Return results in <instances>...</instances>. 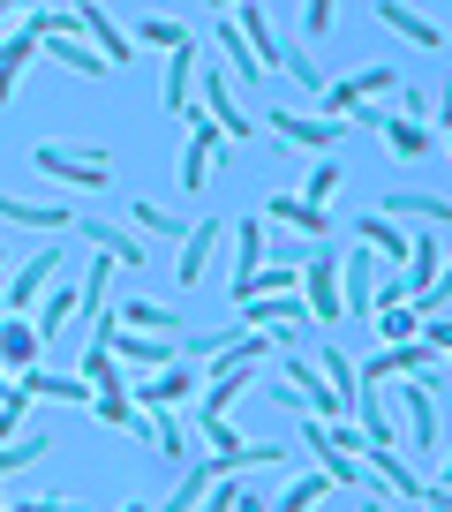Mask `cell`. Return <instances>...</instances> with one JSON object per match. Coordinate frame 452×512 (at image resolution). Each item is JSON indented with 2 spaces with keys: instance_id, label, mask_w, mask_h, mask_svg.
<instances>
[{
  "instance_id": "1",
  "label": "cell",
  "mask_w": 452,
  "mask_h": 512,
  "mask_svg": "<svg viewBox=\"0 0 452 512\" xmlns=\"http://www.w3.org/2000/svg\"><path fill=\"white\" fill-rule=\"evenodd\" d=\"M31 166H38V174H53V181H68V189H91V196L113 181L106 151H91V159H83L76 144H31Z\"/></svg>"
},
{
  "instance_id": "2",
  "label": "cell",
  "mask_w": 452,
  "mask_h": 512,
  "mask_svg": "<svg viewBox=\"0 0 452 512\" xmlns=\"http://www.w3.org/2000/svg\"><path fill=\"white\" fill-rule=\"evenodd\" d=\"M294 294H302V309H309V324H324L332 332L339 324V264H332V249H317L302 264V279H294Z\"/></svg>"
},
{
  "instance_id": "3",
  "label": "cell",
  "mask_w": 452,
  "mask_h": 512,
  "mask_svg": "<svg viewBox=\"0 0 452 512\" xmlns=\"http://www.w3.org/2000/svg\"><path fill=\"white\" fill-rule=\"evenodd\" d=\"M53 272H68L61 241H46L23 272H8V309H16V317H31V302H46V294H53Z\"/></svg>"
},
{
  "instance_id": "4",
  "label": "cell",
  "mask_w": 452,
  "mask_h": 512,
  "mask_svg": "<svg viewBox=\"0 0 452 512\" xmlns=\"http://www.w3.org/2000/svg\"><path fill=\"white\" fill-rule=\"evenodd\" d=\"M400 407H407V445L430 460L437 452V377H400Z\"/></svg>"
},
{
  "instance_id": "5",
  "label": "cell",
  "mask_w": 452,
  "mask_h": 512,
  "mask_svg": "<svg viewBox=\"0 0 452 512\" xmlns=\"http://www.w3.org/2000/svg\"><path fill=\"white\" fill-rule=\"evenodd\" d=\"M76 219H83V241H91V256L121 264V272H144V241H136L121 219H91V211H76Z\"/></svg>"
},
{
  "instance_id": "6",
  "label": "cell",
  "mask_w": 452,
  "mask_h": 512,
  "mask_svg": "<svg viewBox=\"0 0 452 512\" xmlns=\"http://www.w3.org/2000/svg\"><path fill=\"white\" fill-rule=\"evenodd\" d=\"M189 121H196V136H189V151H181V189H189V196H204V181H211V166H219V159H226V136H219V128H211V121H204V106H196V113H189Z\"/></svg>"
},
{
  "instance_id": "7",
  "label": "cell",
  "mask_w": 452,
  "mask_h": 512,
  "mask_svg": "<svg viewBox=\"0 0 452 512\" xmlns=\"http://www.w3.org/2000/svg\"><path fill=\"white\" fill-rule=\"evenodd\" d=\"M219 241H226L219 211H211V219H189V234H181V264H174L181 287H204V279H211V249H219Z\"/></svg>"
},
{
  "instance_id": "8",
  "label": "cell",
  "mask_w": 452,
  "mask_h": 512,
  "mask_svg": "<svg viewBox=\"0 0 452 512\" xmlns=\"http://www.w3.org/2000/svg\"><path fill=\"white\" fill-rule=\"evenodd\" d=\"M264 128H272L279 144H302V151H332L339 144V121H309V113H294V106H272Z\"/></svg>"
},
{
  "instance_id": "9",
  "label": "cell",
  "mask_w": 452,
  "mask_h": 512,
  "mask_svg": "<svg viewBox=\"0 0 452 512\" xmlns=\"http://www.w3.org/2000/svg\"><path fill=\"white\" fill-rule=\"evenodd\" d=\"M257 219H272V226H287V234H302V241H317V249H332V219H324V211H309L302 196H272Z\"/></svg>"
},
{
  "instance_id": "10",
  "label": "cell",
  "mask_w": 452,
  "mask_h": 512,
  "mask_svg": "<svg viewBox=\"0 0 452 512\" xmlns=\"http://www.w3.org/2000/svg\"><path fill=\"white\" fill-rule=\"evenodd\" d=\"M113 324H121V332H151V339H166V332H189V324H181V309H174V302H151V294L121 302V309H113Z\"/></svg>"
},
{
  "instance_id": "11",
  "label": "cell",
  "mask_w": 452,
  "mask_h": 512,
  "mask_svg": "<svg viewBox=\"0 0 452 512\" xmlns=\"http://www.w3.org/2000/svg\"><path fill=\"white\" fill-rule=\"evenodd\" d=\"M76 31H91V53H98L106 68H121V61L136 53V46H129V31H121V23H113L98 0H91V8H76Z\"/></svg>"
},
{
  "instance_id": "12",
  "label": "cell",
  "mask_w": 452,
  "mask_h": 512,
  "mask_svg": "<svg viewBox=\"0 0 452 512\" xmlns=\"http://www.w3.org/2000/svg\"><path fill=\"white\" fill-rule=\"evenodd\" d=\"M196 68H204V46H181L166 53V113H196Z\"/></svg>"
},
{
  "instance_id": "13",
  "label": "cell",
  "mask_w": 452,
  "mask_h": 512,
  "mask_svg": "<svg viewBox=\"0 0 452 512\" xmlns=\"http://www.w3.org/2000/svg\"><path fill=\"white\" fill-rule=\"evenodd\" d=\"M377 23H385V31H400L407 46H422V53H437V46H445V31H437V23L422 16V8H400V0H377Z\"/></svg>"
},
{
  "instance_id": "14",
  "label": "cell",
  "mask_w": 452,
  "mask_h": 512,
  "mask_svg": "<svg viewBox=\"0 0 452 512\" xmlns=\"http://www.w3.org/2000/svg\"><path fill=\"white\" fill-rule=\"evenodd\" d=\"M106 354H113L121 369H174V362H181V347H174V339H136V332H121Z\"/></svg>"
},
{
  "instance_id": "15",
  "label": "cell",
  "mask_w": 452,
  "mask_h": 512,
  "mask_svg": "<svg viewBox=\"0 0 452 512\" xmlns=\"http://www.w3.org/2000/svg\"><path fill=\"white\" fill-rule=\"evenodd\" d=\"M377 211H392V226L400 219H422V226H445L452 219V196H430V189H392Z\"/></svg>"
},
{
  "instance_id": "16",
  "label": "cell",
  "mask_w": 452,
  "mask_h": 512,
  "mask_svg": "<svg viewBox=\"0 0 452 512\" xmlns=\"http://www.w3.org/2000/svg\"><path fill=\"white\" fill-rule=\"evenodd\" d=\"M16 384L31 392V400H61V407H91V400H98V392H91L83 377H53V369H23Z\"/></svg>"
},
{
  "instance_id": "17",
  "label": "cell",
  "mask_w": 452,
  "mask_h": 512,
  "mask_svg": "<svg viewBox=\"0 0 452 512\" xmlns=\"http://www.w3.org/2000/svg\"><path fill=\"white\" fill-rule=\"evenodd\" d=\"M38 354H46V339H38L31 317H8V324H0V369H38Z\"/></svg>"
},
{
  "instance_id": "18",
  "label": "cell",
  "mask_w": 452,
  "mask_h": 512,
  "mask_svg": "<svg viewBox=\"0 0 452 512\" xmlns=\"http://www.w3.org/2000/svg\"><path fill=\"white\" fill-rule=\"evenodd\" d=\"M355 234H362V249H370L377 264H385V272H400V264H407V234L385 219V211H370V219H362Z\"/></svg>"
},
{
  "instance_id": "19",
  "label": "cell",
  "mask_w": 452,
  "mask_h": 512,
  "mask_svg": "<svg viewBox=\"0 0 452 512\" xmlns=\"http://www.w3.org/2000/svg\"><path fill=\"white\" fill-rule=\"evenodd\" d=\"M377 136L392 144V159H437V136H430V121H407V113L392 121V113H385V128H377Z\"/></svg>"
},
{
  "instance_id": "20",
  "label": "cell",
  "mask_w": 452,
  "mask_h": 512,
  "mask_svg": "<svg viewBox=\"0 0 452 512\" xmlns=\"http://www.w3.org/2000/svg\"><path fill=\"white\" fill-rule=\"evenodd\" d=\"M38 61V38L31 31H8L0 38V106H8V98H16V83H23V68Z\"/></svg>"
},
{
  "instance_id": "21",
  "label": "cell",
  "mask_w": 452,
  "mask_h": 512,
  "mask_svg": "<svg viewBox=\"0 0 452 512\" xmlns=\"http://www.w3.org/2000/svg\"><path fill=\"white\" fill-rule=\"evenodd\" d=\"M181 392H189V369L174 362V369H159L151 384H136V392H129V407H136V415H159V407H174Z\"/></svg>"
},
{
  "instance_id": "22",
  "label": "cell",
  "mask_w": 452,
  "mask_h": 512,
  "mask_svg": "<svg viewBox=\"0 0 452 512\" xmlns=\"http://www.w3.org/2000/svg\"><path fill=\"white\" fill-rule=\"evenodd\" d=\"M0 219H8V226H68L76 211H68V204H31V196L0 189Z\"/></svg>"
},
{
  "instance_id": "23",
  "label": "cell",
  "mask_w": 452,
  "mask_h": 512,
  "mask_svg": "<svg viewBox=\"0 0 452 512\" xmlns=\"http://www.w3.org/2000/svg\"><path fill=\"white\" fill-rule=\"evenodd\" d=\"M129 234H136V241H151V234H159V241H181V234H189V219H181V211H166V204H151V196H144V204L129 211Z\"/></svg>"
},
{
  "instance_id": "24",
  "label": "cell",
  "mask_w": 452,
  "mask_h": 512,
  "mask_svg": "<svg viewBox=\"0 0 452 512\" xmlns=\"http://www.w3.org/2000/svg\"><path fill=\"white\" fill-rule=\"evenodd\" d=\"M129 46H159V53H181V46H189V23H181V16H144V23L129 31Z\"/></svg>"
},
{
  "instance_id": "25",
  "label": "cell",
  "mask_w": 452,
  "mask_h": 512,
  "mask_svg": "<svg viewBox=\"0 0 452 512\" xmlns=\"http://www.w3.org/2000/svg\"><path fill=\"white\" fill-rule=\"evenodd\" d=\"M83 317V302H76V287H53L46 302H38V339H53V332H68V324Z\"/></svg>"
},
{
  "instance_id": "26",
  "label": "cell",
  "mask_w": 452,
  "mask_h": 512,
  "mask_svg": "<svg viewBox=\"0 0 452 512\" xmlns=\"http://www.w3.org/2000/svg\"><path fill=\"white\" fill-rule=\"evenodd\" d=\"M53 452V437L46 430H31V437H8V445H0V475H16V467H38Z\"/></svg>"
},
{
  "instance_id": "27",
  "label": "cell",
  "mask_w": 452,
  "mask_h": 512,
  "mask_svg": "<svg viewBox=\"0 0 452 512\" xmlns=\"http://www.w3.org/2000/svg\"><path fill=\"white\" fill-rule=\"evenodd\" d=\"M211 482H219V475H211V467H189V475L174 482V497H166L159 512H196V505H204V490H211Z\"/></svg>"
},
{
  "instance_id": "28",
  "label": "cell",
  "mask_w": 452,
  "mask_h": 512,
  "mask_svg": "<svg viewBox=\"0 0 452 512\" xmlns=\"http://www.w3.org/2000/svg\"><path fill=\"white\" fill-rule=\"evenodd\" d=\"M83 384H91V392H129V384H121V362H113L106 347L83 354Z\"/></svg>"
},
{
  "instance_id": "29",
  "label": "cell",
  "mask_w": 452,
  "mask_h": 512,
  "mask_svg": "<svg viewBox=\"0 0 452 512\" xmlns=\"http://www.w3.org/2000/svg\"><path fill=\"white\" fill-rule=\"evenodd\" d=\"M234 249H242V272H234V279H249V272L264 264V219H257V211H249V219L234 226Z\"/></svg>"
},
{
  "instance_id": "30",
  "label": "cell",
  "mask_w": 452,
  "mask_h": 512,
  "mask_svg": "<svg viewBox=\"0 0 452 512\" xmlns=\"http://www.w3.org/2000/svg\"><path fill=\"white\" fill-rule=\"evenodd\" d=\"M53 61H61V68H76V76H106V61H98V53L83 46V38H53Z\"/></svg>"
},
{
  "instance_id": "31",
  "label": "cell",
  "mask_w": 452,
  "mask_h": 512,
  "mask_svg": "<svg viewBox=\"0 0 452 512\" xmlns=\"http://www.w3.org/2000/svg\"><path fill=\"white\" fill-rule=\"evenodd\" d=\"M324 497H332V482H324V475H302V482H294L287 497H279V512H317Z\"/></svg>"
},
{
  "instance_id": "32",
  "label": "cell",
  "mask_w": 452,
  "mask_h": 512,
  "mask_svg": "<svg viewBox=\"0 0 452 512\" xmlns=\"http://www.w3.org/2000/svg\"><path fill=\"white\" fill-rule=\"evenodd\" d=\"M279 76H294L302 91H324V76H317V61H309L302 46H279Z\"/></svg>"
},
{
  "instance_id": "33",
  "label": "cell",
  "mask_w": 452,
  "mask_h": 512,
  "mask_svg": "<svg viewBox=\"0 0 452 512\" xmlns=\"http://www.w3.org/2000/svg\"><path fill=\"white\" fill-rule=\"evenodd\" d=\"M332 189H339V159H317V166H309L302 204H309V211H317V204H332Z\"/></svg>"
},
{
  "instance_id": "34",
  "label": "cell",
  "mask_w": 452,
  "mask_h": 512,
  "mask_svg": "<svg viewBox=\"0 0 452 512\" xmlns=\"http://www.w3.org/2000/svg\"><path fill=\"white\" fill-rule=\"evenodd\" d=\"M23 415H31V392H23V384H8V400H0V445H8V437H23Z\"/></svg>"
},
{
  "instance_id": "35",
  "label": "cell",
  "mask_w": 452,
  "mask_h": 512,
  "mask_svg": "<svg viewBox=\"0 0 452 512\" xmlns=\"http://www.w3.org/2000/svg\"><path fill=\"white\" fill-rule=\"evenodd\" d=\"M98 422H106V430H136V407H129V392H98Z\"/></svg>"
},
{
  "instance_id": "36",
  "label": "cell",
  "mask_w": 452,
  "mask_h": 512,
  "mask_svg": "<svg viewBox=\"0 0 452 512\" xmlns=\"http://www.w3.org/2000/svg\"><path fill=\"white\" fill-rule=\"evenodd\" d=\"M377 339H385V347H400V339H415V309H377Z\"/></svg>"
},
{
  "instance_id": "37",
  "label": "cell",
  "mask_w": 452,
  "mask_h": 512,
  "mask_svg": "<svg viewBox=\"0 0 452 512\" xmlns=\"http://www.w3.org/2000/svg\"><path fill=\"white\" fill-rule=\"evenodd\" d=\"M234 497H242V475H219V482L204 490V505H196V512H234Z\"/></svg>"
},
{
  "instance_id": "38",
  "label": "cell",
  "mask_w": 452,
  "mask_h": 512,
  "mask_svg": "<svg viewBox=\"0 0 452 512\" xmlns=\"http://www.w3.org/2000/svg\"><path fill=\"white\" fill-rule=\"evenodd\" d=\"M302 38H332V0H309L302 8Z\"/></svg>"
},
{
  "instance_id": "39",
  "label": "cell",
  "mask_w": 452,
  "mask_h": 512,
  "mask_svg": "<svg viewBox=\"0 0 452 512\" xmlns=\"http://www.w3.org/2000/svg\"><path fill=\"white\" fill-rule=\"evenodd\" d=\"M8 512H91V505H76V497H23V505H8Z\"/></svg>"
},
{
  "instance_id": "40",
  "label": "cell",
  "mask_w": 452,
  "mask_h": 512,
  "mask_svg": "<svg viewBox=\"0 0 452 512\" xmlns=\"http://www.w3.org/2000/svg\"><path fill=\"white\" fill-rule=\"evenodd\" d=\"M415 505H422V512H452V490H445V482H430V490H422Z\"/></svg>"
},
{
  "instance_id": "41",
  "label": "cell",
  "mask_w": 452,
  "mask_h": 512,
  "mask_svg": "<svg viewBox=\"0 0 452 512\" xmlns=\"http://www.w3.org/2000/svg\"><path fill=\"white\" fill-rule=\"evenodd\" d=\"M234 512H272V505H264V497H249V490H242V497H234Z\"/></svg>"
},
{
  "instance_id": "42",
  "label": "cell",
  "mask_w": 452,
  "mask_h": 512,
  "mask_svg": "<svg viewBox=\"0 0 452 512\" xmlns=\"http://www.w3.org/2000/svg\"><path fill=\"white\" fill-rule=\"evenodd\" d=\"M362 512H400V505H392V497H370V505H362Z\"/></svg>"
},
{
  "instance_id": "43",
  "label": "cell",
  "mask_w": 452,
  "mask_h": 512,
  "mask_svg": "<svg viewBox=\"0 0 452 512\" xmlns=\"http://www.w3.org/2000/svg\"><path fill=\"white\" fill-rule=\"evenodd\" d=\"M121 512H151V505H121Z\"/></svg>"
},
{
  "instance_id": "44",
  "label": "cell",
  "mask_w": 452,
  "mask_h": 512,
  "mask_svg": "<svg viewBox=\"0 0 452 512\" xmlns=\"http://www.w3.org/2000/svg\"><path fill=\"white\" fill-rule=\"evenodd\" d=\"M0 272H8V256H0Z\"/></svg>"
},
{
  "instance_id": "45",
  "label": "cell",
  "mask_w": 452,
  "mask_h": 512,
  "mask_svg": "<svg viewBox=\"0 0 452 512\" xmlns=\"http://www.w3.org/2000/svg\"><path fill=\"white\" fill-rule=\"evenodd\" d=\"M0 512H8V497H0Z\"/></svg>"
},
{
  "instance_id": "46",
  "label": "cell",
  "mask_w": 452,
  "mask_h": 512,
  "mask_svg": "<svg viewBox=\"0 0 452 512\" xmlns=\"http://www.w3.org/2000/svg\"><path fill=\"white\" fill-rule=\"evenodd\" d=\"M0 23H8V8H0Z\"/></svg>"
}]
</instances>
